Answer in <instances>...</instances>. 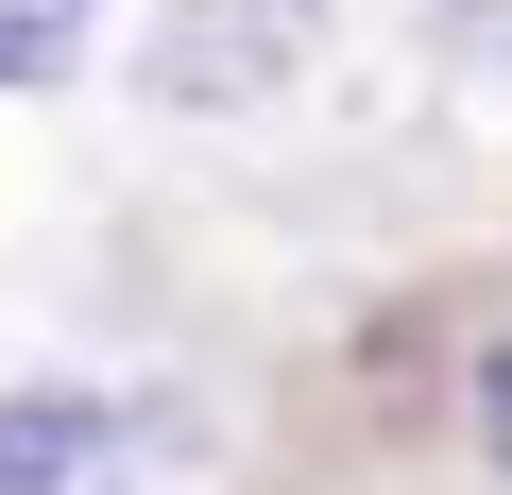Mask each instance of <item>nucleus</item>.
I'll return each mask as SVG.
<instances>
[{
    "label": "nucleus",
    "mask_w": 512,
    "mask_h": 495,
    "mask_svg": "<svg viewBox=\"0 0 512 495\" xmlns=\"http://www.w3.org/2000/svg\"><path fill=\"white\" fill-rule=\"evenodd\" d=\"M308 18L325 0H171V35H137V86L154 103H239L308 52Z\"/></svg>",
    "instance_id": "1"
},
{
    "label": "nucleus",
    "mask_w": 512,
    "mask_h": 495,
    "mask_svg": "<svg viewBox=\"0 0 512 495\" xmlns=\"http://www.w3.org/2000/svg\"><path fill=\"white\" fill-rule=\"evenodd\" d=\"M0 495H137L120 393H0Z\"/></svg>",
    "instance_id": "2"
},
{
    "label": "nucleus",
    "mask_w": 512,
    "mask_h": 495,
    "mask_svg": "<svg viewBox=\"0 0 512 495\" xmlns=\"http://www.w3.org/2000/svg\"><path fill=\"white\" fill-rule=\"evenodd\" d=\"M86 35H103V0H0V86H52Z\"/></svg>",
    "instance_id": "3"
},
{
    "label": "nucleus",
    "mask_w": 512,
    "mask_h": 495,
    "mask_svg": "<svg viewBox=\"0 0 512 495\" xmlns=\"http://www.w3.org/2000/svg\"><path fill=\"white\" fill-rule=\"evenodd\" d=\"M478 461H495V495H512V342L478 359Z\"/></svg>",
    "instance_id": "4"
}]
</instances>
